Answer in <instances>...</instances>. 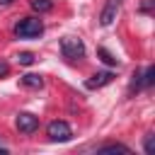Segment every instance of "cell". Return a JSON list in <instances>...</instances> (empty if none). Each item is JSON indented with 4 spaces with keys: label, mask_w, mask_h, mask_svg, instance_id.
<instances>
[{
    "label": "cell",
    "mask_w": 155,
    "mask_h": 155,
    "mask_svg": "<svg viewBox=\"0 0 155 155\" xmlns=\"http://www.w3.org/2000/svg\"><path fill=\"white\" fill-rule=\"evenodd\" d=\"M22 85H27V87H41L44 85V80H41V75H36V73H27V75H22Z\"/></svg>",
    "instance_id": "ba28073f"
},
{
    "label": "cell",
    "mask_w": 155,
    "mask_h": 155,
    "mask_svg": "<svg viewBox=\"0 0 155 155\" xmlns=\"http://www.w3.org/2000/svg\"><path fill=\"white\" fill-rule=\"evenodd\" d=\"M143 87V82H140V73H133V78H131V85H128V90L133 92V90H140Z\"/></svg>",
    "instance_id": "5bb4252c"
},
{
    "label": "cell",
    "mask_w": 155,
    "mask_h": 155,
    "mask_svg": "<svg viewBox=\"0 0 155 155\" xmlns=\"http://www.w3.org/2000/svg\"><path fill=\"white\" fill-rule=\"evenodd\" d=\"M44 31V24L39 17H24L15 24V36L17 39H34Z\"/></svg>",
    "instance_id": "6da1fadb"
},
{
    "label": "cell",
    "mask_w": 155,
    "mask_h": 155,
    "mask_svg": "<svg viewBox=\"0 0 155 155\" xmlns=\"http://www.w3.org/2000/svg\"><path fill=\"white\" fill-rule=\"evenodd\" d=\"M17 61H19L22 65H31V63H34V53L24 51V53H19V56H17Z\"/></svg>",
    "instance_id": "4fadbf2b"
},
{
    "label": "cell",
    "mask_w": 155,
    "mask_h": 155,
    "mask_svg": "<svg viewBox=\"0 0 155 155\" xmlns=\"http://www.w3.org/2000/svg\"><path fill=\"white\" fill-rule=\"evenodd\" d=\"M143 148H145V153H148V155H153V153H155V133H148V136L143 138Z\"/></svg>",
    "instance_id": "7c38bea8"
},
{
    "label": "cell",
    "mask_w": 155,
    "mask_h": 155,
    "mask_svg": "<svg viewBox=\"0 0 155 155\" xmlns=\"http://www.w3.org/2000/svg\"><path fill=\"white\" fill-rule=\"evenodd\" d=\"M10 2H12V0H0V5H10Z\"/></svg>",
    "instance_id": "e0dca14e"
},
{
    "label": "cell",
    "mask_w": 155,
    "mask_h": 155,
    "mask_svg": "<svg viewBox=\"0 0 155 155\" xmlns=\"http://www.w3.org/2000/svg\"><path fill=\"white\" fill-rule=\"evenodd\" d=\"M29 5H31V10H36V12H48V10H53V2H51V0H31Z\"/></svg>",
    "instance_id": "30bf717a"
},
{
    "label": "cell",
    "mask_w": 155,
    "mask_h": 155,
    "mask_svg": "<svg viewBox=\"0 0 155 155\" xmlns=\"http://www.w3.org/2000/svg\"><path fill=\"white\" fill-rule=\"evenodd\" d=\"M61 53L68 58V61H80L85 56V44L78 39V36H63L61 39Z\"/></svg>",
    "instance_id": "7a4b0ae2"
},
{
    "label": "cell",
    "mask_w": 155,
    "mask_h": 155,
    "mask_svg": "<svg viewBox=\"0 0 155 155\" xmlns=\"http://www.w3.org/2000/svg\"><path fill=\"white\" fill-rule=\"evenodd\" d=\"M15 124H17V128L22 133H34L39 128V116H34L29 111H22V114H17V121Z\"/></svg>",
    "instance_id": "5b68a950"
},
{
    "label": "cell",
    "mask_w": 155,
    "mask_h": 155,
    "mask_svg": "<svg viewBox=\"0 0 155 155\" xmlns=\"http://www.w3.org/2000/svg\"><path fill=\"white\" fill-rule=\"evenodd\" d=\"M46 133H48V138H51L53 143H65V140L73 138V128H70L65 121H61V119L51 121L48 128H46Z\"/></svg>",
    "instance_id": "3957f363"
},
{
    "label": "cell",
    "mask_w": 155,
    "mask_h": 155,
    "mask_svg": "<svg viewBox=\"0 0 155 155\" xmlns=\"http://www.w3.org/2000/svg\"><path fill=\"white\" fill-rule=\"evenodd\" d=\"M97 53H99V58H102L107 65H119V61H116V58H114V56H111L107 48H97Z\"/></svg>",
    "instance_id": "8fae6325"
},
{
    "label": "cell",
    "mask_w": 155,
    "mask_h": 155,
    "mask_svg": "<svg viewBox=\"0 0 155 155\" xmlns=\"http://www.w3.org/2000/svg\"><path fill=\"white\" fill-rule=\"evenodd\" d=\"M97 153H124V155H128V153H131V148H128V145H124V143H109V145H102Z\"/></svg>",
    "instance_id": "52a82bcc"
},
{
    "label": "cell",
    "mask_w": 155,
    "mask_h": 155,
    "mask_svg": "<svg viewBox=\"0 0 155 155\" xmlns=\"http://www.w3.org/2000/svg\"><path fill=\"white\" fill-rule=\"evenodd\" d=\"M140 82H143V87H150L155 82V68L153 65H148L145 73H140Z\"/></svg>",
    "instance_id": "9c48e42d"
},
{
    "label": "cell",
    "mask_w": 155,
    "mask_h": 155,
    "mask_svg": "<svg viewBox=\"0 0 155 155\" xmlns=\"http://www.w3.org/2000/svg\"><path fill=\"white\" fill-rule=\"evenodd\" d=\"M150 7H153V0H143L140 10H143V12H150Z\"/></svg>",
    "instance_id": "2e32d148"
},
{
    "label": "cell",
    "mask_w": 155,
    "mask_h": 155,
    "mask_svg": "<svg viewBox=\"0 0 155 155\" xmlns=\"http://www.w3.org/2000/svg\"><path fill=\"white\" fill-rule=\"evenodd\" d=\"M7 73H10V63L7 61H0V78H5Z\"/></svg>",
    "instance_id": "9a60e30c"
},
{
    "label": "cell",
    "mask_w": 155,
    "mask_h": 155,
    "mask_svg": "<svg viewBox=\"0 0 155 155\" xmlns=\"http://www.w3.org/2000/svg\"><path fill=\"white\" fill-rule=\"evenodd\" d=\"M119 10H121V0H107L104 10H102V15H99V24H102V27L114 24V19H116Z\"/></svg>",
    "instance_id": "277c9868"
},
{
    "label": "cell",
    "mask_w": 155,
    "mask_h": 155,
    "mask_svg": "<svg viewBox=\"0 0 155 155\" xmlns=\"http://www.w3.org/2000/svg\"><path fill=\"white\" fill-rule=\"evenodd\" d=\"M111 80H114V73H111V70H102V73H94V75H92V78H90L85 85H87L90 90H97V87H104V85H109Z\"/></svg>",
    "instance_id": "8992f818"
}]
</instances>
